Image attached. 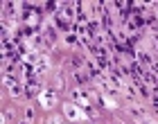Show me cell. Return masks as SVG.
Wrapping results in <instances>:
<instances>
[{
  "label": "cell",
  "mask_w": 158,
  "mask_h": 124,
  "mask_svg": "<svg viewBox=\"0 0 158 124\" xmlns=\"http://www.w3.org/2000/svg\"><path fill=\"white\" fill-rule=\"evenodd\" d=\"M66 115H68V118H73V120H79V118H81V115L75 111V106H73V104H68V106H66Z\"/></svg>",
  "instance_id": "cell-1"
},
{
  "label": "cell",
  "mask_w": 158,
  "mask_h": 124,
  "mask_svg": "<svg viewBox=\"0 0 158 124\" xmlns=\"http://www.w3.org/2000/svg\"><path fill=\"white\" fill-rule=\"evenodd\" d=\"M43 104H45V106H50V104H52V95H48V93H43Z\"/></svg>",
  "instance_id": "cell-2"
}]
</instances>
